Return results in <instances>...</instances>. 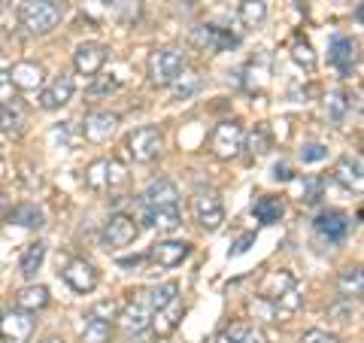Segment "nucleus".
Returning a JSON list of instances; mask_svg holds the SVG:
<instances>
[{
    "label": "nucleus",
    "mask_w": 364,
    "mask_h": 343,
    "mask_svg": "<svg viewBox=\"0 0 364 343\" xmlns=\"http://www.w3.org/2000/svg\"><path fill=\"white\" fill-rule=\"evenodd\" d=\"M328 61H331L340 76H352L358 70V43L352 37H334L328 46Z\"/></svg>",
    "instance_id": "nucleus-12"
},
{
    "label": "nucleus",
    "mask_w": 364,
    "mask_h": 343,
    "mask_svg": "<svg viewBox=\"0 0 364 343\" xmlns=\"http://www.w3.org/2000/svg\"><path fill=\"white\" fill-rule=\"evenodd\" d=\"M294 285V277L289 270H270L264 280H261V289H258V295L261 298H267V301H277L282 292H289Z\"/></svg>",
    "instance_id": "nucleus-27"
},
{
    "label": "nucleus",
    "mask_w": 364,
    "mask_h": 343,
    "mask_svg": "<svg viewBox=\"0 0 364 343\" xmlns=\"http://www.w3.org/2000/svg\"><path fill=\"white\" fill-rule=\"evenodd\" d=\"M243 149H249L252 155H264L270 149V128L267 125H255L249 137H243Z\"/></svg>",
    "instance_id": "nucleus-34"
},
{
    "label": "nucleus",
    "mask_w": 364,
    "mask_h": 343,
    "mask_svg": "<svg viewBox=\"0 0 364 343\" xmlns=\"http://www.w3.org/2000/svg\"><path fill=\"white\" fill-rule=\"evenodd\" d=\"M40 343H64V340H61V337H55V334H52V337H46V340H40Z\"/></svg>",
    "instance_id": "nucleus-53"
},
{
    "label": "nucleus",
    "mask_w": 364,
    "mask_h": 343,
    "mask_svg": "<svg viewBox=\"0 0 364 343\" xmlns=\"http://www.w3.org/2000/svg\"><path fill=\"white\" fill-rule=\"evenodd\" d=\"M291 58H294L298 67H304L306 73L316 70V55H313V49H310V43L306 40H294L291 43Z\"/></svg>",
    "instance_id": "nucleus-38"
},
{
    "label": "nucleus",
    "mask_w": 364,
    "mask_h": 343,
    "mask_svg": "<svg viewBox=\"0 0 364 343\" xmlns=\"http://www.w3.org/2000/svg\"><path fill=\"white\" fill-rule=\"evenodd\" d=\"M107 6L112 9V16L122 19V21H131V19H136V13H140V0H109Z\"/></svg>",
    "instance_id": "nucleus-43"
},
{
    "label": "nucleus",
    "mask_w": 364,
    "mask_h": 343,
    "mask_svg": "<svg viewBox=\"0 0 364 343\" xmlns=\"http://www.w3.org/2000/svg\"><path fill=\"white\" fill-rule=\"evenodd\" d=\"M109 340H112V325L88 316L82 325V334H79V343H109Z\"/></svg>",
    "instance_id": "nucleus-31"
},
{
    "label": "nucleus",
    "mask_w": 364,
    "mask_h": 343,
    "mask_svg": "<svg viewBox=\"0 0 364 343\" xmlns=\"http://www.w3.org/2000/svg\"><path fill=\"white\" fill-rule=\"evenodd\" d=\"M282 213H286V204L277 194H258L252 201V216L261 225H277L282 219Z\"/></svg>",
    "instance_id": "nucleus-21"
},
{
    "label": "nucleus",
    "mask_w": 364,
    "mask_h": 343,
    "mask_svg": "<svg viewBox=\"0 0 364 343\" xmlns=\"http://www.w3.org/2000/svg\"><path fill=\"white\" fill-rule=\"evenodd\" d=\"M61 277H64V283L70 285L73 292H79V295L95 292V289H97V283H100L97 268L91 265V261H85V258H70V261L64 265Z\"/></svg>",
    "instance_id": "nucleus-8"
},
{
    "label": "nucleus",
    "mask_w": 364,
    "mask_h": 343,
    "mask_svg": "<svg viewBox=\"0 0 364 343\" xmlns=\"http://www.w3.org/2000/svg\"><path fill=\"white\" fill-rule=\"evenodd\" d=\"M124 186H128V170L122 167V162L109 158L107 162V191H119Z\"/></svg>",
    "instance_id": "nucleus-40"
},
{
    "label": "nucleus",
    "mask_w": 364,
    "mask_h": 343,
    "mask_svg": "<svg viewBox=\"0 0 364 343\" xmlns=\"http://www.w3.org/2000/svg\"><path fill=\"white\" fill-rule=\"evenodd\" d=\"M240 21L246 28H261L267 21V4L264 0H243L240 4Z\"/></svg>",
    "instance_id": "nucleus-32"
},
{
    "label": "nucleus",
    "mask_w": 364,
    "mask_h": 343,
    "mask_svg": "<svg viewBox=\"0 0 364 343\" xmlns=\"http://www.w3.org/2000/svg\"><path fill=\"white\" fill-rule=\"evenodd\" d=\"M9 73V83H13L18 91H43L46 88V67L40 61H18L13 64Z\"/></svg>",
    "instance_id": "nucleus-16"
},
{
    "label": "nucleus",
    "mask_w": 364,
    "mask_h": 343,
    "mask_svg": "<svg viewBox=\"0 0 364 343\" xmlns=\"http://www.w3.org/2000/svg\"><path fill=\"white\" fill-rule=\"evenodd\" d=\"M107 55H109V49H107L104 43H97V40L79 43V46H76V52H73V67H76V73H79V76H91V79H95L100 70H104Z\"/></svg>",
    "instance_id": "nucleus-7"
},
{
    "label": "nucleus",
    "mask_w": 364,
    "mask_h": 343,
    "mask_svg": "<svg viewBox=\"0 0 364 343\" xmlns=\"http://www.w3.org/2000/svg\"><path fill=\"white\" fill-rule=\"evenodd\" d=\"M119 128V116L109 110H95L88 112L85 122H82V137L88 143H107L112 134Z\"/></svg>",
    "instance_id": "nucleus-11"
},
{
    "label": "nucleus",
    "mask_w": 364,
    "mask_h": 343,
    "mask_svg": "<svg viewBox=\"0 0 364 343\" xmlns=\"http://www.w3.org/2000/svg\"><path fill=\"white\" fill-rule=\"evenodd\" d=\"M33 334V319L25 310H9L0 316V340L4 343H28Z\"/></svg>",
    "instance_id": "nucleus-13"
},
{
    "label": "nucleus",
    "mask_w": 364,
    "mask_h": 343,
    "mask_svg": "<svg viewBox=\"0 0 364 343\" xmlns=\"http://www.w3.org/2000/svg\"><path fill=\"white\" fill-rule=\"evenodd\" d=\"M85 186L91 191H107V158H97L85 167Z\"/></svg>",
    "instance_id": "nucleus-35"
},
{
    "label": "nucleus",
    "mask_w": 364,
    "mask_h": 343,
    "mask_svg": "<svg viewBox=\"0 0 364 343\" xmlns=\"http://www.w3.org/2000/svg\"><path fill=\"white\" fill-rule=\"evenodd\" d=\"M273 304H277V310H282V313H298L301 307H304V292L298 289V283H294L291 289H289V292H282Z\"/></svg>",
    "instance_id": "nucleus-39"
},
{
    "label": "nucleus",
    "mask_w": 364,
    "mask_h": 343,
    "mask_svg": "<svg viewBox=\"0 0 364 343\" xmlns=\"http://www.w3.org/2000/svg\"><path fill=\"white\" fill-rule=\"evenodd\" d=\"M240 343H267V337L261 334L258 328H249V331H246V337H243Z\"/></svg>",
    "instance_id": "nucleus-51"
},
{
    "label": "nucleus",
    "mask_w": 364,
    "mask_h": 343,
    "mask_svg": "<svg viewBox=\"0 0 364 343\" xmlns=\"http://www.w3.org/2000/svg\"><path fill=\"white\" fill-rule=\"evenodd\" d=\"M52 4H58V6H64V4H67V0H52Z\"/></svg>",
    "instance_id": "nucleus-55"
},
{
    "label": "nucleus",
    "mask_w": 364,
    "mask_h": 343,
    "mask_svg": "<svg viewBox=\"0 0 364 343\" xmlns=\"http://www.w3.org/2000/svg\"><path fill=\"white\" fill-rule=\"evenodd\" d=\"M337 292H340V298H349V301H358L361 295H364V273H361L358 265L340 270V277H337Z\"/></svg>",
    "instance_id": "nucleus-24"
},
{
    "label": "nucleus",
    "mask_w": 364,
    "mask_h": 343,
    "mask_svg": "<svg viewBox=\"0 0 364 343\" xmlns=\"http://www.w3.org/2000/svg\"><path fill=\"white\" fill-rule=\"evenodd\" d=\"M179 207V189L170 179H155L140 194V210H173Z\"/></svg>",
    "instance_id": "nucleus-10"
},
{
    "label": "nucleus",
    "mask_w": 364,
    "mask_h": 343,
    "mask_svg": "<svg viewBox=\"0 0 364 343\" xmlns=\"http://www.w3.org/2000/svg\"><path fill=\"white\" fill-rule=\"evenodd\" d=\"M246 331H249V325H246V322H234L231 328H225V331H222L219 340H215V343H240V340L246 337Z\"/></svg>",
    "instance_id": "nucleus-48"
},
{
    "label": "nucleus",
    "mask_w": 364,
    "mask_h": 343,
    "mask_svg": "<svg viewBox=\"0 0 364 343\" xmlns=\"http://www.w3.org/2000/svg\"><path fill=\"white\" fill-rule=\"evenodd\" d=\"M313 228H316L318 237L328 240V243H343V240L349 237V231H352V219L343 210H325V213L316 216Z\"/></svg>",
    "instance_id": "nucleus-9"
},
{
    "label": "nucleus",
    "mask_w": 364,
    "mask_h": 343,
    "mask_svg": "<svg viewBox=\"0 0 364 343\" xmlns=\"http://www.w3.org/2000/svg\"><path fill=\"white\" fill-rule=\"evenodd\" d=\"M349 107H352V104H349V95H346L343 88H331V91H328V97H325V112H328V119H331L337 128L346 122Z\"/></svg>",
    "instance_id": "nucleus-29"
},
{
    "label": "nucleus",
    "mask_w": 364,
    "mask_h": 343,
    "mask_svg": "<svg viewBox=\"0 0 364 343\" xmlns=\"http://www.w3.org/2000/svg\"><path fill=\"white\" fill-rule=\"evenodd\" d=\"M0 316H4V313H0Z\"/></svg>",
    "instance_id": "nucleus-57"
},
{
    "label": "nucleus",
    "mask_w": 364,
    "mask_h": 343,
    "mask_svg": "<svg viewBox=\"0 0 364 343\" xmlns=\"http://www.w3.org/2000/svg\"><path fill=\"white\" fill-rule=\"evenodd\" d=\"M140 298L149 304V310H161V307H167L173 298H179V285L170 280V283H158V285H149V289H140Z\"/></svg>",
    "instance_id": "nucleus-25"
},
{
    "label": "nucleus",
    "mask_w": 364,
    "mask_h": 343,
    "mask_svg": "<svg viewBox=\"0 0 364 343\" xmlns=\"http://www.w3.org/2000/svg\"><path fill=\"white\" fill-rule=\"evenodd\" d=\"M243 137H246V131L240 122H234V119L219 122L210 137V152L219 158V162H231V158L243 152Z\"/></svg>",
    "instance_id": "nucleus-3"
},
{
    "label": "nucleus",
    "mask_w": 364,
    "mask_h": 343,
    "mask_svg": "<svg viewBox=\"0 0 364 343\" xmlns=\"http://www.w3.org/2000/svg\"><path fill=\"white\" fill-rule=\"evenodd\" d=\"M170 88H173V97H176V100H186V97H191V95H195V91L200 88V76H198L195 70H182V76H179Z\"/></svg>",
    "instance_id": "nucleus-36"
},
{
    "label": "nucleus",
    "mask_w": 364,
    "mask_h": 343,
    "mask_svg": "<svg viewBox=\"0 0 364 343\" xmlns=\"http://www.w3.org/2000/svg\"><path fill=\"white\" fill-rule=\"evenodd\" d=\"M116 88H119V79L116 76H95V83H91L88 95L100 97V95H109V91H116Z\"/></svg>",
    "instance_id": "nucleus-46"
},
{
    "label": "nucleus",
    "mask_w": 364,
    "mask_h": 343,
    "mask_svg": "<svg viewBox=\"0 0 364 343\" xmlns=\"http://www.w3.org/2000/svg\"><path fill=\"white\" fill-rule=\"evenodd\" d=\"M9 210H13V204H9V198H6L4 191H0V222H4L6 216H9Z\"/></svg>",
    "instance_id": "nucleus-52"
},
{
    "label": "nucleus",
    "mask_w": 364,
    "mask_h": 343,
    "mask_svg": "<svg viewBox=\"0 0 364 343\" xmlns=\"http://www.w3.org/2000/svg\"><path fill=\"white\" fill-rule=\"evenodd\" d=\"M119 313H122V307H119V301H112V298H107V301H97L95 307H91V319H100V322H116L119 319Z\"/></svg>",
    "instance_id": "nucleus-41"
},
{
    "label": "nucleus",
    "mask_w": 364,
    "mask_h": 343,
    "mask_svg": "<svg viewBox=\"0 0 364 343\" xmlns=\"http://www.w3.org/2000/svg\"><path fill=\"white\" fill-rule=\"evenodd\" d=\"M188 255H191V243H186V240H161V243L149 249L146 258L155 261L158 268H179Z\"/></svg>",
    "instance_id": "nucleus-18"
},
{
    "label": "nucleus",
    "mask_w": 364,
    "mask_h": 343,
    "mask_svg": "<svg viewBox=\"0 0 364 343\" xmlns=\"http://www.w3.org/2000/svg\"><path fill=\"white\" fill-rule=\"evenodd\" d=\"M294 174H291V167L286 162H279V164H273V179H279V182H289Z\"/></svg>",
    "instance_id": "nucleus-49"
},
{
    "label": "nucleus",
    "mask_w": 364,
    "mask_h": 343,
    "mask_svg": "<svg viewBox=\"0 0 364 343\" xmlns=\"http://www.w3.org/2000/svg\"><path fill=\"white\" fill-rule=\"evenodd\" d=\"M0 6H4V4H0Z\"/></svg>",
    "instance_id": "nucleus-56"
},
{
    "label": "nucleus",
    "mask_w": 364,
    "mask_h": 343,
    "mask_svg": "<svg viewBox=\"0 0 364 343\" xmlns=\"http://www.w3.org/2000/svg\"><path fill=\"white\" fill-rule=\"evenodd\" d=\"M52 301V295L46 285L33 283V285H25L18 295H16V310H25V313H37V310H46Z\"/></svg>",
    "instance_id": "nucleus-22"
},
{
    "label": "nucleus",
    "mask_w": 364,
    "mask_h": 343,
    "mask_svg": "<svg viewBox=\"0 0 364 343\" xmlns=\"http://www.w3.org/2000/svg\"><path fill=\"white\" fill-rule=\"evenodd\" d=\"M252 240H255V234H243V237H240V240H237V243H234L231 255H243L246 249H249V243H252Z\"/></svg>",
    "instance_id": "nucleus-50"
},
{
    "label": "nucleus",
    "mask_w": 364,
    "mask_h": 343,
    "mask_svg": "<svg viewBox=\"0 0 364 343\" xmlns=\"http://www.w3.org/2000/svg\"><path fill=\"white\" fill-rule=\"evenodd\" d=\"M191 43L200 46L203 52H225V49H231V46H237V37H231L228 31L215 28V25H200L191 33Z\"/></svg>",
    "instance_id": "nucleus-20"
},
{
    "label": "nucleus",
    "mask_w": 364,
    "mask_h": 343,
    "mask_svg": "<svg viewBox=\"0 0 364 343\" xmlns=\"http://www.w3.org/2000/svg\"><path fill=\"white\" fill-rule=\"evenodd\" d=\"M249 313H252L255 319H261V322H277V304H273V301H267V298H261V295H258V298H252V301H249Z\"/></svg>",
    "instance_id": "nucleus-42"
},
{
    "label": "nucleus",
    "mask_w": 364,
    "mask_h": 343,
    "mask_svg": "<svg viewBox=\"0 0 364 343\" xmlns=\"http://www.w3.org/2000/svg\"><path fill=\"white\" fill-rule=\"evenodd\" d=\"M6 219L18 222L21 228H43V213L37 210V204H21V207H13Z\"/></svg>",
    "instance_id": "nucleus-33"
},
{
    "label": "nucleus",
    "mask_w": 364,
    "mask_h": 343,
    "mask_svg": "<svg viewBox=\"0 0 364 343\" xmlns=\"http://www.w3.org/2000/svg\"><path fill=\"white\" fill-rule=\"evenodd\" d=\"M136 337V343H149V337H143V334H134Z\"/></svg>",
    "instance_id": "nucleus-54"
},
{
    "label": "nucleus",
    "mask_w": 364,
    "mask_h": 343,
    "mask_svg": "<svg viewBox=\"0 0 364 343\" xmlns=\"http://www.w3.org/2000/svg\"><path fill=\"white\" fill-rule=\"evenodd\" d=\"M46 261V243L43 240H33V243L25 246V253H21V261H18V270L25 280H33L37 277V270L43 268Z\"/></svg>",
    "instance_id": "nucleus-28"
},
{
    "label": "nucleus",
    "mask_w": 364,
    "mask_h": 343,
    "mask_svg": "<svg viewBox=\"0 0 364 343\" xmlns=\"http://www.w3.org/2000/svg\"><path fill=\"white\" fill-rule=\"evenodd\" d=\"M322 189H325V179L322 176H304V204H318L322 198Z\"/></svg>",
    "instance_id": "nucleus-44"
},
{
    "label": "nucleus",
    "mask_w": 364,
    "mask_h": 343,
    "mask_svg": "<svg viewBox=\"0 0 364 343\" xmlns=\"http://www.w3.org/2000/svg\"><path fill=\"white\" fill-rule=\"evenodd\" d=\"M136 234H140V225H136L134 216L128 213H112L107 225H104V234H100V243H104L107 249H124L131 246Z\"/></svg>",
    "instance_id": "nucleus-6"
},
{
    "label": "nucleus",
    "mask_w": 364,
    "mask_h": 343,
    "mask_svg": "<svg viewBox=\"0 0 364 343\" xmlns=\"http://www.w3.org/2000/svg\"><path fill=\"white\" fill-rule=\"evenodd\" d=\"M191 213H195V222L203 231H219L225 222V204L219 198L215 189H198L195 198H191Z\"/></svg>",
    "instance_id": "nucleus-4"
},
{
    "label": "nucleus",
    "mask_w": 364,
    "mask_h": 343,
    "mask_svg": "<svg viewBox=\"0 0 364 343\" xmlns=\"http://www.w3.org/2000/svg\"><path fill=\"white\" fill-rule=\"evenodd\" d=\"M325 316H328V322L331 325H352L355 322V316H358V301L340 298V301H334L331 307H328Z\"/></svg>",
    "instance_id": "nucleus-30"
},
{
    "label": "nucleus",
    "mask_w": 364,
    "mask_h": 343,
    "mask_svg": "<svg viewBox=\"0 0 364 343\" xmlns=\"http://www.w3.org/2000/svg\"><path fill=\"white\" fill-rule=\"evenodd\" d=\"M116 322L122 325V331H124L128 337L143 334V331L149 328V322H152V310H149V304L140 298V292H136V295H134V301L119 313Z\"/></svg>",
    "instance_id": "nucleus-14"
},
{
    "label": "nucleus",
    "mask_w": 364,
    "mask_h": 343,
    "mask_svg": "<svg viewBox=\"0 0 364 343\" xmlns=\"http://www.w3.org/2000/svg\"><path fill=\"white\" fill-rule=\"evenodd\" d=\"M334 179L346 189H361V158L358 155H343L334 164Z\"/></svg>",
    "instance_id": "nucleus-26"
},
{
    "label": "nucleus",
    "mask_w": 364,
    "mask_h": 343,
    "mask_svg": "<svg viewBox=\"0 0 364 343\" xmlns=\"http://www.w3.org/2000/svg\"><path fill=\"white\" fill-rule=\"evenodd\" d=\"M70 100H73V79L67 73L55 76L52 83L40 91V110H46V112L61 110V107L70 104Z\"/></svg>",
    "instance_id": "nucleus-17"
},
{
    "label": "nucleus",
    "mask_w": 364,
    "mask_h": 343,
    "mask_svg": "<svg viewBox=\"0 0 364 343\" xmlns=\"http://www.w3.org/2000/svg\"><path fill=\"white\" fill-rule=\"evenodd\" d=\"M301 343H340V337L334 334V331H325V328H310V331H304Z\"/></svg>",
    "instance_id": "nucleus-47"
},
{
    "label": "nucleus",
    "mask_w": 364,
    "mask_h": 343,
    "mask_svg": "<svg viewBox=\"0 0 364 343\" xmlns=\"http://www.w3.org/2000/svg\"><path fill=\"white\" fill-rule=\"evenodd\" d=\"M182 313H186V304H182L179 298H173L167 307H161V310H155L152 313V322H149V328H152V334L158 337V340H164V337H170L173 331L179 328V322H182Z\"/></svg>",
    "instance_id": "nucleus-19"
},
{
    "label": "nucleus",
    "mask_w": 364,
    "mask_h": 343,
    "mask_svg": "<svg viewBox=\"0 0 364 343\" xmlns=\"http://www.w3.org/2000/svg\"><path fill=\"white\" fill-rule=\"evenodd\" d=\"M182 70H188V61L182 49L164 46V49H155L149 55V83L155 88H170L182 76Z\"/></svg>",
    "instance_id": "nucleus-2"
},
{
    "label": "nucleus",
    "mask_w": 364,
    "mask_h": 343,
    "mask_svg": "<svg viewBox=\"0 0 364 343\" xmlns=\"http://www.w3.org/2000/svg\"><path fill=\"white\" fill-rule=\"evenodd\" d=\"M161 149H164V134L152 128V125H143V128L131 131V137H128V152L136 164L155 162V158L161 155Z\"/></svg>",
    "instance_id": "nucleus-5"
},
{
    "label": "nucleus",
    "mask_w": 364,
    "mask_h": 343,
    "mask_svg": "<svg viewBox=\"0 0 364 343\" xmlns=\"http://www.w3.org/2000/svg\"><path fill=\"white\" fill-rule=\"evenodd\" d=\"M325 158H328V149L322 143H306L301 149V162L304 164H318V162H325Z\"/></svg>",
    "instance_id": "nucleus-45"
},
{
    "label": "nucleus",
    "mask_w": 364,
    "mask_h": 343,
    "mask_svg": "<svg viewBox=\"0 0 364 343\" xmlns=\"http://www.w3.org/2000/svg\"><path fill=\"white\" fill-rule=\"evenodd\" d=\"M143 222L149 228H155L158 234H173L182 228V213H179V207H173V210H143Z\"/></svg>",
    "instance_id": "nucleus-23"
},
{
    "label": "nucleus",
    "mask_w": 364,
    "mask_h": 343,
    "mask_svg": "<svg viewBox=\"0 0 364 343\" xmlns=\"http://www.w3.org/2000/svg\"><path fill=\"white\" fill-rule=\"evenodd\" d=\"M64 16V6L52 4V0H21L18 6V21L21 28L33 37H46L58 28V21Z\"/></svg>",
    "instance_id": "nucleus-1"
},
{
    "label": "nucleus",
    "mask_w": 364,
    "mask_h": 343,
    "mask_svg": "<svg viewBox=\"0 0 364 343\" xmlns=\"http://www.w3.org/2000/svg\"><path fill=\"white\" fill-rule=\"evenodd\" d=\"M28 128V107L25 100L18 97H6L4 104H0V131H4L6 137H21Z\"/></svg>",
    "instance_id": "nucleus-15"
},
{
    "label": "nucleus",
    "mask_w": 364,
    "mask_h": 343,
    "mask_svg": "<svg viewBox=\"0 0 364 343\" xmlns=\"http://www.w3.org/2000/svg\"><path fill=\"white\" fill-rule=\"evenodd\" d=\"M73 122H61V125H52V131H49V143L55 146L58 152H70V146H73Z\"/></svg>",
    "instance_id": "nucleus-37"
}]
</instances>
